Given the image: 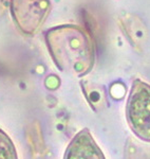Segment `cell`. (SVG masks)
Listing matches in <instances>:
<instances>
[{"mask_svg":"<svg viewBox=\"0 0 150 159\" xmlns=\"http://www.w3.org/2000/svg\"><path fill=\"white\" fill-rule=\"evenodd\" d=\"M63 159H106V157L90 130L85 129L72 138L65 151Z\"/></svg>","mask_w":150,"mask_h":159,"instance_id":"cell-4","label":"cell"},{"mask_svg":"<svg viewBox=\"0 0 150 159\" xmlns=\"http://www.w3.org/2000/svg\"><path fill=\"white\" fill-rule=\"evenodd\" d=\"M49 52L60 70L84 75L92 68L94 52L89 35L78 25L52 28L45 35Z\"/></svg>","mask_w":150,"mask_h":159,"instance_id":"cell-1","label":"cell"},{"mask_svg":"<svg viewBox=\"0 0 150 159\" xmlns=\"http://www.w3.org/2000/svg\"><path fill=\"white\" fill-rule=\"evenodd\" d=\"M0 159H18L14 142L3 129H0Z\"/></svg>","mask_w":150,"mask_h":159,"instance_id":"cell-5","label":"cell"},{"mask_svg":"<svg viewBox=\"0 0 150 159\" xmlns=\"http://www.w3.org/2000/svg\"><path fill=\"white\" fill-rule=\"evenodd\" d=\"M9 3L15 22L28 34L40 27L50 7L48 0H9Z\"/></svg>","mask_w":150,"mask_h":159,"instance_id":"cell-3","label":"cell"},{"mask_svg":"<svg viewBox=\"0 0 150 159\" xmlns=\"http://www.w3.org/2000/svg\"><path fill=\"white\" fill-rule=\"evenodd\" d=\"M126 117L134 135L150 142V85L146 82H133L127 100Z\"/></svg>","mask_w":150,"mask_h":159,"instance_id":"cell-2","label":"cell"}]
</instances>
